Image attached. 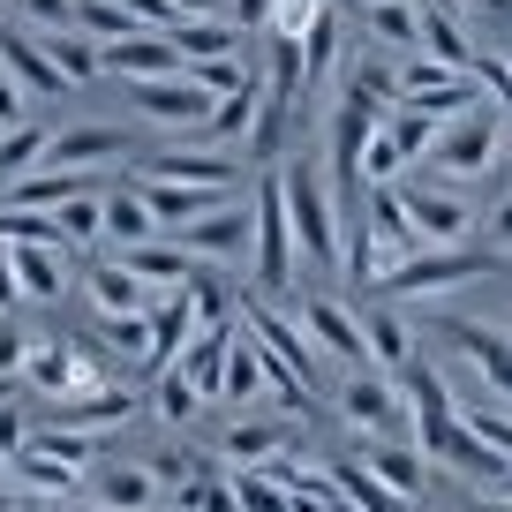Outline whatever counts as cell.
Listing matches in <instances>:
<instances>
[{
    "instance_id": "obj_33",
    "label": "cell",
    "mask_w": 512,
    "mask_h": 512,
    "mask_svg": "<svg viewBox=\"0 0 512 512\" xmlns=\"http://www.w3.org/2000/svg\"><path fill=\"white\" fill-rule=\"evenodd\" d=\"M151 384H159V392H151V407H159V422H166V430H189V422L204 415V392H196V384L181 377V369H159Z\"/></svg>"
},
{
    "instance_id": "obj_45",
    "label": "cell",
    "mask_w": 512,
    "mask_h": 512,
    "mask_svg": "<svg viewBox=\"0 0 512 512\" xmlns=\"http://www.w3.org/2000/svg\"><path fill=\"white\" fill-rule=\"evenodd\" d=\"M467 8H475L482 31H505V23H512V0H460V16H467Z\"/></svg>"
},
{
    "instance_id": "obj_36",
    "label": "cell",
    "mask_w": 512,
    "mask_h": 512,
    "mask_svg": "<svg viewBox=\"0 0 512 512\" xmlns=\"http://www.w3.org/2000/svg\"><path fill=\"white\" fill-rule=\"evenodd\" d=\"M38 38H46L53 68H61L68 83H91V76H98V46H91L83 31H38Z\"/></svg>"
},
{
    "instance_id": "obj_22",
    "label": "cell",
    "mask_w": 512,
    "mask_h": 512,
    "mask_svg": "<svg viewBox=\"0 0 512 512\" xmlns=\"http://www.w3.org/2000/svg\"><path fill=\"white\" fill-rule=\"evenodd\" d=\"M8 475H16V490H23V497H38V505H68V497L83 490V467L53 460V452H31V445L8 460Z\"/></svg>"
},
{
    "instance_id": "obj_29",
    "label": "cell",
    "mask_w": 512,
    "mask_h": 512,
    "mask_svg": "<svg viewBox=\"0 0 512 512\" xmlns=\"http://www.w3.org/2000/svg\"><path fill=\"white\" fill-rule=\"evenodd\" d=\"M422 53H437L445 68H475V38H467V23L452 16V8H422Z\"/></svg>"
},
{
    "instance_id": "obj_34",
    "label": "cell",
    "mask_w": 512,
    "mask_h": 512,
    "mask_svg": "<svg viewBox=\"0 0 512 512\" xmlns=\"http://www.w3.org/2000/svg\"><path fill=\"white\" fill-rule=\"evenodd\" d=\"M226 482H234L241 512H294V490L279 475H264V467H226Z\"/></svg>"
},
{
    "instance_id": "obj_43",
    "label": "cell",
    "mask_w": 512,
    "mask_h": 512,
    "mask_svg": "<svg viewBox=\"0 0 512 512\" xmlns=\"http://www.w3.org/2000/svg\"><path fill=\"white\" fill-rule=\"evenodd\" d=\"M113 8H128V16H136V23H144V31H174V0H113Z\"/></svg>"
},
{
    "instance_id": "obj_17",
    "label": "cell",
    "mask_w": 512,
    "mask_h": 512,
    "mask_svg": "<svg viewBox=\"0 0 512 512\" xmlns=\"http://www.w3.org/2000/svg\"><path fill=\"white\" fill-rule=\"evenodd\" d=\"M83 294H91L98 317H151V309H159V287H144V279L128 272L121 256L91 264V272H83Z\"/></svg>"
},
{
    "instance_id": "obj_50",
    "label": "cell",
    "mask_w": 512,
    "mask_h": 512,
    "mask_svg": "<svg viewBox=\"0 0 512 512\" xmlns=\"http://www.w3.org/2000/svg\"><path fill=\"white\" fill-rule=\"evenodd\" d=\"M0 512H8V460H0Z\"/></svg>"
},
{
    "instance_id": "obj_23",
    "label": "cell",
    "mask_w": 512,
    "mask_h": 512,
    "mask_svg": "<svg viewBox=\"0 0 512 512\" xmlns=\"http://www.w3.org/2000/svg\"><path fill=\"white\" fill-rule=\"evenodd\" d=\"M128 151H136L128 128H53L46 159L53 166H113V159H128Z\"/></svg>"
},
{
    "instance_id": "obj_31",
    "label": "cell",
    "mask_w": 512,
    "mask_h": 512,
    "mask_svg": "<svg viewBox=\"0 0 512 512\" xmlns=\"http://www.w3.org/2000/svg\"><path fill=\"white\" fill-rule=\"evenodd\" d=\"M106 234L121 241V249H128V241H151V234H159V211L144 204V189H136V181L106 196Z\"/></svg>"
},
{
    "instance_id": "obj_40",
    "label": "cell",
    "mask_w": 512,
    "mask_h": 512,
    "mask_svg": "<svg viewBox=\"0 0 512 512\" xmlns=\"http://www.w3.org/2000/svg\"><path fill=\"white\" fill-rule=\"evenodd\" d=\"M98 324H106V339L128 354V362H144V354H151V317H98Z\"/></svg>"
},
{
    "instance_id": "obj_47",
    "label": "cell",
    "mask_w": 512,
    "mask_h": 512,
    "mask_svg": "<svg viewBox=\"0 0 512 512\" xmlns=\"http://www.w3.org/2000/svg\"><path fill=\"white\" fill-rule=\"evenodd\" d=\"M23 294H16V264H8V241H0V309H16Z\"/></svg>"
},
{
    "instance_id": "obj_53",
    "label": "cell",
    "mask_w": 512,
    "mask_h": 512,
    "mask_svg": "<svg viewBox=\"0 0 512 512\" xmlns=\"http://www.w3.org/2000/svg\"><path fill=\"white\" fill-rule=\"evenodd\" d=\"M505 497H512V475H505Z\"/></svg>"
},
{
    "instance_id": "obj_44",
    "label": "cell",
    "mask_w": 512,
    "mask_h": 512,
    "mask_svg": "<svg viewBox=\"0 0 512 512\" xmlns=\"http://www.w3.org/2000/svg\"><path fill=\"white\" fill-rule=\"evenodd\" d=\"M23 113H31V98H23V83L8 76V68H0V128H16Z\"/></svg>"
},
{
    "instance_id": "obj_16",
    "label": "cell",
    "mask_w": 512,
    "mask_h": 512,
    "mask_svg": "<svg viewBox=\"0 0 512 512\" xmlns=\"http://www.w3.org/2000/svg\"><path fill=\"white\" fill-rule=\"evenodd\" d=\"M279 452H302V430H294V422H272V415H241V422H226V437H219L226 467H264V460H279Z\"/></svg>"
},
{
    "instance_id": "obj_8",
    "label": "cell",
    "mask_w": 512,
    "mask_h": 512,
    "mask_svg": "<svg viewBox=\"0 0 512 512\" xmlns=\"http://www.w3.org/2000/svg\"><path fill=\"white\" fill-rule=\"evenodd\" d=\"M128 106H136V121H151V128H204L219 98H211L204 83H196L189 68H181V76H151V83H128Z\"/></svg>"
},
{
    "instance_id": "obj_1",
    "label": "cell",
    "mask_w": 512,
    "mask_h": 512,
    "mask_svg": "<svg viewBox=\"0 0 512 512\" xmlns=\"http://www.w3.org/2000/svg\"><path fill=\"white\" fill-rule=\"evenodd\" d=\"M279 174H287L294 256H302L317 279H339V256H347V241H339V196H332V174H324L317 159H287Z\"/></svg>"
},
{
    "instance_id": "obj_24",
    "label": "cell",
    "mask_w": 512,
    "mask_h": 512,
    "mask_svg": "<svg viewBox=\"0 0 512 512\" xmlns=\"http://www.w3.org/2000/svg\"><path fill=\"white\" fill-rule=\"evenodd\" d=\"M8 264H16V294L23 302H61V249L53 241H8Z\"/></svg>"
},
{
    "instance_id": "obj_39",
    "label": "cell",
    "mask_w": 512,
    "mask_h": 512,
    "mask_svg": "<svg viewBox=\"0 0 512 512\" xmlns=\"http://www.w3.org/2000/svg\"><path fill=\"white\" fill-rule=\"evenodd\" d=\"M189 309H196V324H234V302H226V279L196 264V272H189Z\"/></svg>"
},
{
    "instance_id": "obj_25",
    "label": "cell",
    "mask_w": 512,
    "mask_h": 512,
    "mask_svg": "<svg viewBox=\"0 0 512 512\" xmlns=\"http://www.w3.org/2000/svg\"><path fill=\"white\" fill-rule=\"evenodd\" d=\"M362 332H369V362H377V369H392V377H400V369L415 362V332H407V324L392 317L377 294H369V309H362Z\"/></svg>"
},
{
    "instance_id": "obj_38",
    "label": "cell",
    "mask_w": 512,
    "mask_h": 512,
    "mask_svg": "<svg viewBox=\"0 0 512 512\" xmlns=\"http://www.w3.org/2000/svg\"><path fill=\"white\" fill-rule=\"evenodd\" d=\"M407 174V151L384 136V121L369 128V144H362V189H377V181H400Z\"/></svg>"
},
{
    "instance_id": "obj_2",
    "label": "cell",
    "mask_w": 512,
    "mask_h": 512,
    "mask_svg": "<svg viewBox=\"0 0 512 512\" xmlns=\"http://www.w3.org/2000/svg\"><path fill=\"white\" fill-rule=\"evenodd\" d=\"M505 144H512V113H505V106H497V113H490V106H467L460 121L437 128V144L422 151L415 166H430V174H445V181H482Z\"/></svg>"
},
{
    "instance_id": "obj_35",
    "label": "cell",
    "mask_w": 512,
    "mask_h": 512,
    "mask_svg": "<svg viewBox=\"0 0 512 512\" xmlns=\"http://www.w3.org/2000/svg\"><path fill=\"white\" fill-rule=\"evenodd\" d=\"M53 226H61L68 249H91V241L106 234V196H68V204H53Z\"/></svg>"
},
{
    "instance_id": "obj_51",
    "label": "cell",
    "mask_w": 512,
    "mask_h": 512,
    "mask_svg": "<svg viewBox=\"0 0 512 512\" xmlns=\"http://www.w3.org/2000/svg\"><path fill=\"white\" fill-rule=\"evenodd\" d=\"M422 8H452V16H460V0H422Z\"/></svg>"
},
{
    "instance_id": "obj_49",
    "label": "cell",
    "mask_w": 512,
    "mask_h": 512,
    "mask_svg": "<svg viewBox=\"0 0 512 512\" xmlns=\"http://www.w3.org/2000/svg\"><path fill=\"white\" fill-rule=\"evenodd\" d=\"M475 512H512V497H482V505Z\"/></svg>"
},
{
    "instance_id": "obj_10",
    "label": "cell",
    "mask_w": 512,
    "mask_h": 512,
    "mask_svg": "<svg viewBox=\"0 0 512 512\" xmlns=\"http://www.w3.org/2000/svg\"><path fill=\"white\" fill-rule=\"evenodd\" d=\"M16 377L31 400H68V392H91L98 369H91V354H76V339H31Z\"/></svg>"
},
{
    "instance_id": "obj_19",
    "label": "cell",
    "mask_w": 512,
    "mask_h": 512,
    "mask_svg": "<svg viewBox=\"0 0 512 512\" xmlns=\"http://www.w3.org/2000/svg\"><path fill=\"white\" fill-rule=\"evenodd\" d=\"M91 505L98 512H151L159 505V475L144 460H106V467H91Z\"/></svg>"
},
{
    "instance_id": "obj_12",
    "label": "cell",
    "mask_w": 512,
    "mask_h": 512,
    "mask_svg": "<svg viewBox=\"0 0 512 512\" xmlns=\"http://www.w3.org/2000/svg\"><path fill=\"white\" fill-rule=\"evenodd\" d=\"M294 324H302V332L317 339L324 354H339L347 369H377V362H369V332H362V309L332 302V294H309V302H302V317H294Z\"/></svg>"
},
{
    "instance_id": "obj_26",
    "label": "cell",
    "mask_w": 512,
    "mask_h": 512,
    "mask_svg": "<svg viewBox=\"0 0 512 512\" xmlns=\"http://www.w3.org/2000/svg\"><path fill=\"white\" fill-rule=\"evenodd\" d=\"M362 467L377 482H392L400 497H415V505H422V460L400 445V437H362Z\"/></svg>"
},
{
    "instance_id": "obj_15",
    "label": "cell",
    "mask_w": 512,
    "mask_h": 512,
    "mask_svg": "<svg viewBox=\"0 0 512 512\" xmlns=\"http://www.w3.org/2000/svg\"><path fill=\"white\" fill-rule=\"evenodd\" d=\"M445 339L482 369L490 400H505V407H512V339L497 332V324H467V317H445Z\"/></svg>"
},
{
    "instance_id": "obj_7",
    "label": "cell",
    "mask_w": 512,
    "mask_h": 512,
    "mask_svg": "<svg viewBox=\"0 0 512 512\" xmlns=\"http://www.w3.org/2000/svg\"><path fill=\"white\" fill-rule=\"evenodd\" d=\"M174 241L196 256V264H241V256H256V204L226 196L219 211H204L196 226H181Z\"/></svg>"
},
{
    "instance_id": "obj_3",
    "label": "cell",
    "mask_w": 512,
    "mask_h": 512,
    "mask_svg": "<svg viewBox=\"0 0 512 512\" xmlns=\"http://www.w3.org/2000/svg\"><path fill=\"white\" fill-rule=\"evenodd\" d=\"M490 272H497V249H415L369 294L377 302H407V294H445V287H467V279H490Z\"/></svg>"
},
{
    "instance_id": "obj_11",
    "label": "cell",
    "mask_w": 512,
    "mask_h": 512,
    "mask_svg": "<svg viewBox=\"0 0 512 512\" xmlns=\"http://www.w3.org/2000/svg\"><path fill=\"white\" fill-rule=\"evenodd\" d=\"M241 332H256V347L272 354V362H287L294 377L309 384V392L324 384V347H317V339L302 332V324H287V317H279L272 302H249V309H241Z\"/></svg>"
},
{
    "instance_id": "obj_20",
    "label": "cell",
    "mask_w": 512,
    "mask_h": 512,
    "mask_svg": "<svg viewBox=\"0 0 512 512\" xmlns=\"http://www.w3.org/2000/svg\"><path fill=\"white\" fill-rule=\"evenodd\" d=\"M121 264L136 279H144V287H159V294H174V287H189V272H196V256L181 249L174 234H151V241H128L121 249Z\"/></svg>"
},
{
    "instance_id": "obj_13",
    "label": "cell",
    "mask_w": 512,
    "mask_h": 512,
    "mask_svg": "<svg viewBox=\"0 0 512 512\" xmlns=\"http://www.w3.org/2000/svg\"><path fill=\"white\" fill-rule=\"evenodd\" d=\"M0 68L23 83V98L31 106H53V98H68L76 83L53 68V53H46V38H31V31H16V23H0Z\"/></svg>"
},
{
    "instance_id": "obj_18",
    "label": "cell",
    "mask_w": 512,
    "mask_h": 512,
    "mask_svg": "<svg viewBox=\"0 0 512 512\" xmlns=\"http://www.w3.org/2000/svg\"><path fill=\"white\" fill-rule=\"evenodd\" d=\"M226 347H234V324H196L189 332V347H181V377L204 392V407H219L226 400Z\"/></svg>"
},
{
    "instance_id": "obj_41",
    "label": "cell",
    "mask_w": 512,
    "mask_h": 512,
    "mask_svg": "<svg viewBox=\"0 0 512 512\" xmlns=\"http://www.w3.org/2000/svg\"><path fill=\"white\" fill-rule=\"evenodd\" d=\"M23 354H31V332L16 324V309H0V377H16Z\"/></svg>"
},
{
    "instance_id": "obj_46",
    "label": "cell",
    "mask_w": 512,
    "mask_h": 512,
    "mask_svg": "<svg viewBox=\"0 0 512 512\" xmlns=\"http://www.w3.org/2000/svg\"><path fill=\"white\" fill-rule=\"evenodd\" d=\"M482 226L497 234V249H512V189H505V196L490 204V219H482Z\"/></svg>"
},
{
    "instance_id": "obj_6",
    "label": "cell",
    "mask_w": 512,
    "mask_h": 512,
    "mask_svg": "<svg viewBox=\"0 0 512 512\" xmlns=\"http://www.w3.org/2000/svg\"><path fill=\"white\" fill-rule=\"evenodd\" d=\"M83 430V437H106L136 422V392L128 384H91V392H68V400H38L31 407V430Z\"/></svg>"
},
{
    "instance_id": "obj_54",
    "label": "cell",
    "mask_w": 512,
    "mask_h": 512,
    "mask_svg": "<svg viewBox=\"0 0 512 512\" xmlns=\"http://www.w3.org/2000/svg\"><path fill=\"white\" fill-rule=\"evenodd\" d=\"M362 8H377V0H362Z\"/></svg>"
},
{
    "instance_id": "obj_30",
    "label": "cell",
    "mask_w": 512,
    "mask_h": 512,
    "mask_svg": "<svg viewBox=\"0 0 512 512\" xmlns=\"http://www.w3.org/2000/svg\"><path fill=\"white\" fill-rule=\"evenodd\" d=\"M46 144H53V128H46V121H16V128H0V189L31 174V166L46 159Z\"/></svg>"
},
{
    "instance_id": "obj_27",
    "label": "cell",
    "mask_w": 512,
    "mask_h": 512,
    "mask_svg": "<svg viewBox=\"0 0 512 512\" xmlns=\"http://www.w3.org/2000/svg\"><path fill=\"white\" fill-rule=\"evenodd\" d=\"M324 475L339 482V497H347L354 512H415V497H400V490H392V482H377V475H369V467H354V460H332V467H324Z\"/></svg>"
},
{
    "instance_id": "obj_37",
    "label": "cell",
    "mask_w": 512,
    "mask_h": 512,
    "mask_svg": "<svg viewBox=\"0 0 512 512\" xmlns=\"http://www.w3.org/2000/svg\"><path fill=\"white\" fill-rule=\"evenodd\" d=\"M181 68H189V76H196V83H204V91H211V98H226V91H241V83H249V76H256V68H249V61H241V53H204V61H181Z\"/></svg>"
},
{
    "instance_id": "obj_14",
    "label": "cell",
    "mask_w": 512,
    "mask_h": 512,
    "mask_svg": "<svg viewBox=\"0 0 512 512\" xmlns=\"http://www.w3.org/2000/svg\"><path fill=\"white\" fill-rule=\"evenodd\" d=\"M98 68L121 83H151V76H181V46L166 31H136V38H113L98 46Z\"/></svg>"
},
{
    "instance_id": "obj_48",
    "label": "cell",
    "mask_w": 512,
    "mask_h": 512,
    "mask_svg": "<svg viewBox=\"0 0 512 512\" xmlns=\"http://www.w3.org/2000/svg\"><path fill=\"white\" fill-rule=\"evenodd\" d=\"M174 16H234V0H174Z\"/></svg>"
},
{
    "instance_id": "obj_42",
    "label": "cell",
    "mask_w": 512,
    "mask_h": 512,
    "mask_svg": "<svg viewBox=\"0 0 512 512\" xmlns=\"http://www.w3.org/2000/svg\"><path fill=\"white\" fill-rule=\"evenodd\" d=\"M23 445H31V415L16 400H0V460H16Z\"/></svg>"
},
{
    "instance_id": "obj_9",
    "label": "cell",
    "mask_w": 512,
    "mask_h": 512,
    "mask_svg": "<svg viewBox=\"0 0 512 512\" xmlns=\"http://www.w3.org/2000/svg\"><path fill=\"white\" fill-rule=\"evenodd\" d=\"M400 196H407V219H415L422 249H467L482 234V211L460 189H400Z\"/></svg>"
},
{
    "instance_id": "obj_32",
    "label": "cell",
    "mask_w": 512,
    "mask_h": 512,
    "mask_svg": "<svg viewBox=\"0 0 512 512\" xmlns=\"http://www.w3.org/2000/svg\"><path fill=\"white\" fill-rule=\"evenodd\" d=\"M369 31L384 38L392 53H422V8H407V0H377V8H362Z\"/></svg>"
},
{
    "instance_id": "obj_52",
    "label": "cell",
    "mask_w": 512,
    "mask_h": 512,
    "mask_svg": "<svg viewBox=\"0 0 512 512\" xmlns=\"http://www.w3.org/2000/svg\"><path fill=\"white\" fill-rule=\"evenodd\" d=\"M151 512H181V505H151Z\"/></svg>"
},
{
    "instance_id": "obj_5",
    "label": "cell",
    "mask_w": 512,
    "mask_h": 512,
    "mask_svg": "<svg viewBox=\"0 0 512 512\" xmlns=\"http://www.w3.org/2000/svg\"><path fill=\"white\" fill-rule=\"evenodd\" d=\"M332 400H339V422H347L354 437H400L407 430V407H400L407 384L392 377V369H354Z\"/></svg>"
},
{
    "instance_id": "obj_28",
    "label": "cell",
    "mask_w": 512,
    "mask_h": 512,
    "mask_svg": "<svg viewBox=\"0 0 512 512\" xmlns=\"http://www.w3.org/2000/svg\"><path fill=\"white\" fill-rule=\"evenodd\" d=\"M166 38L181 46V61H204V53H241V23H234V16H181Z\"/></svg>"
},
{
    "instance_id": "obj_21",
    "label": "cell",
    "mask_w": 512,
    "mask_h": 512,
    "mask_svg": "<svg viewBox=\"0 0 512 512\" xmlns=\"http://www.w3.org/2000/svg\"><path fill=\"white\" fill-rule=\"evenodd\" d=\"M144 174L196 181V189H241V159L234 151H159V159H144Z\"/></svg>"
},
{
    "instance_id": "obj_4",
    "label": "cell",
    "mask_w": 512,
    "mask_h": 512,
    "mask_svg": "<svg viewBox=\"0 0 512 512\" xmlns=\"http://www.w3.org/2000/svg\"><path fill=\"white\" fill-rule=\"evenodd\" d=\"M294 219H287V174H264L256 181V287L264 294H287L294 287Z\"/></svg>"
}]
</instances>
